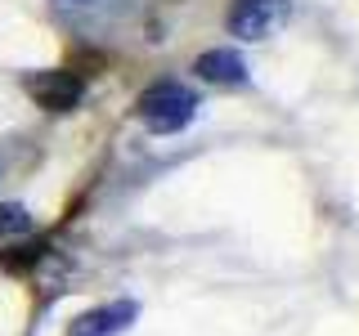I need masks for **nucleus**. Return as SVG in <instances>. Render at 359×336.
Masks as SVG:
<instances>
[{
	"label": "nucleus",
	"instance_id": "nucleus-1",
	"mask_svg": "<svg viewBox=\"0 0 359 336\" xmlns=\"http://www.w3.org/2000/svg\"><path fill=\"white\" fill-rule=\"evenodd\" d=\"M135 112H140V121L153 134H175V130H184L189 121H194L198 94L189 85H180V81H157L135 99Z\"/></svg>",
	"mask_w": 359,
	"mask_h": 336
},
{
	"label": "nucleus",
	"instance_id": "nucleus-2",
	"mask_svg": "<svg viewBox=\"0 0 359 336\" xmlns=\"http://www.w3.org/2000/svg\"><path fill=\"white\" fill-rule=\"evenodd\" d=\"M27 94L36 99L45 112H72L86 99V81H81V72L50 67V72H32L27 76Z\"/></svg>",
	"mask_w": 359,
	"mask_h": 336
},
{
	"label": "nucleus",
	"instance_id": "nucleus-3",
	"mask_svg": "<svg viewBox=\"0 0 359 336\" xmlns=\"http://www.w3.org/2000/svg\"><path fill=\"white\" fill-rule=\"evenodd\" d=\"M287 18V0H233L229 9V31L243 41H265L278 31Z\"/></svg>",
	"mask_w": 359,
	"mask_h": 336
},
{
	"label": "nucleus",
	"instance_id": "nucleus-4",
	"mask_svg": "<svg viewBox=\"0 0 359 336\" xmlns=\"http://www.w3.org/2000/svg\"><path fill=\"white\" fill-rule=\"evenodd\" d=\"M135 323V305L130 300H117V305H104V309H90L72 323V336H117Z\"/></svg>",
	"mask_w": 359,
	"mask_h": 336
},
{
	"label": "nucleus",
	"instance_id": "nucleus-5",
	"mask_svg": "<svg viewBox=\"0 0 359 336\" xmlns=\"http://www.w3.org/2000/svg\"><path fill=\"white\" fill-rule=\"evenodd\" d=\"M194 72L202 76V81H211V85H229V90L247 81V63H243L233 50H207V54L198 59Z\"/></svg>",
	"mask_w": 359,
	"mask_h": 336
},
{
	"label": "nucleus",
	"instance_id": "nucleus-6",
	"mask_svg": "<svg viewBox=\"0 0 359 336\" xmlns=\"http://www.w3.org/2000/svg\"><path fill=\"white\" fill-rule=\"evenodd\" d=\"M27 229H32L27 206H18V202H0V233H27Z\"/></svg>",
	"mask_w": 359,
	"mask_h": 336
}]
</instances>
